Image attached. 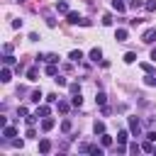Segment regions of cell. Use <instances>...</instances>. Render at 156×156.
Wrapping results in <instances>:
<instances>
[{"label": "cell", "mask_w": 156, "mask_h": 156, "mask_svg": "<svg viewBox=\"0 0 156 156\" xmlns=\"http://www.w3.org/2000/svg\"><path fill=\"white\" fill-rule=\"evenodd\" d=\"M95 102H98V105H107V95H105L102 90H98V93H95Z\"/></svg>", "instance_id": "obj_17"}, {"label": "cell", "mask_w": 156, "mask_h": 156, "mask_svg": "<svg viewBox=\"0 0 156 156\" xmlns=\"http://www.w3.org/2000/svg\"><path fill=\"white\" fill-rule=\"evenodd\" d=\"M37 117H39L37 112H34V115H27V117H24V122H27V127H32V124L37 122Z\"/></svg>", "instance_id": "obj_29"}, {"label": "cell", "mask_w": 156, "mask_h": 156, "mask_svg": "<svg viewBox=\"0 0 156 156\" xmlns=\"http://www.w3.org/2000/svg\"><path fill=\"white\" fill-rule=\"evenodd\" d=\"M54 80H56V83H58V85H68V80H66V78H63V76H56V78H54Z\"/></svg>", "instance_id": "obj_40"}, {"label": "cell", "mask_w": 156, "mask_h": 156, "mask_svg": "<svg viewBox=\"0 0 156 156\" xmlns=\"http://www.w3.org/2000/svg\"><path fill=\"white\" fill-rule=\"evenodd\" d=\"M51 151V141L49 139H39V154H49Z\"/></svg>", "instance_id": "obj_9"}, {"label": "cell", "mask_w": 156, "mask_h": 156, "mask_svg": "<svg viewBox=\"0 0 156 156\" xmlns=\"http://www.w3.org/2000/svg\"><path fill=\"white\" fill-rule=\"evenodd\" d=\"M154 154H156V146H154Z\"/></svg>", "instance_id": "obj_47"}, {"label": "cell", "mask_w": 156, "mask_h": 156, "mask_svg": "<svg viewBox=\"0 0 156 156\" xmlns=\"http://www.w3.org/2000/svg\"><path fill=\"white\" fill-rule=\"evenodd\" d=\"M37 115H39V117H49V115H51V107H49V105H37Z\"/></svg>", "instance_id": "obj_12"}, {"label": "cell", "mask_w": 156, "mask_h": 156, "mask_svg": "<svg viewBox=\"0 0 156 156\" xmlns=\"http://www.w3.org/2000/svg\"><path fill=\"white\" fill-rule=\"evenodd\" d=\"M46 102H58V95H56V93H49V95H46Z\"/></svg>", "instance_id": "obj_36"}, {"label": "cell", "mask_w": 156, "mask_h": 156, "mask_svg": "<svg viewBox=\"0 0 156 156\" xmlns=\"http://www.w3.org/2000/svg\"><path fill=\"white\" fill-rule=\"evenodd\" d=\"M56 12L68 15V12H71V10H68V2H66V0H58V2H56Z\"/></svg>", "instance_id": "obj_10"}, {"label": "cell", "mask_w": 156, "mask_h": 156, "mask_svg": "<svg viewBox=\"0 0 156 156\" xmlns=\"http://www.w3.org/2000/svg\"><path fill=\"white\" fill-rule=\"evenodd\" d=\"M10 141H12V146H15V149H22V146H24V141H22V139H10Z\"/></svg>", "instance_id": "obj_38"}, {"label": "cell", "mask_w": 156, "mask_h": 156, "mask_svg": "<svg viewBox=\"0 0 156 156\" xmlns=\"http://www.w3.org/2000/svg\"><path fill=\"white\" fill-rule=\"evenodd\" d=\"M134 61H136V54L134 51H127L124 54V63H134Z\"/></svg>", "instance_id": "obj_28"}, {"label": "cell", "mask_w": 156, "mask_h": 156, "mask_svg": "<svg viewBox=\"0 0 156 156\" xmlns=\"http://www.w3.org/2000/svg\"><path fill=\"white\" fill-rule=\"evenodd\" d=\"M68 58H71L73 63H78V61H83V51H80V49H73V51L68 54Z\"/></svg>", "instance_id": "obj_11"}, {"label": "cell", "mask_w": 156, "mask_h": 156, "mask_svg": "<svg viewBox=\"0 0 156 156\" xmlns=\"http://www.w3.org/2000/svg\"><path fill=\"white\" fill-rule=\"evenodd\" d=\"M146 139L149 141H156V132H146Z\"/></svg>", "instance_id": "obj_44"}, {"label": "cell", "mask_w": 156, "mask_h": 156, "mask_svg": "<svg viewBox=\"0 0 156 156\" xmlns=\"http://www.w3.org/2000/svg\"><path fill=\"white\" fill-rule=\"evenodd\" d=\"M66 22H68V24H80L83 17H80L78 12H68V15H66Z\"/></svg>", "instance_id": "obj_4"}, {"label": "cell", "mask_w": 156, "mask_h": 156, "mask_svg": "<svg viewBox=\"0 0 156 156\" xmlns=\"http://www.w3.org/2000/svg\"><path fill=\"white\" fill-rule=\"evenodd\" d=\"M41 98H44V95H41V90H32V95H29V100H32V102H37V105L41 102Z\"/></svg>", "instance_id": "obj_19"}, {"label": "cell", "mask_w": 156, "mask_h": 156, "mask_svg": "<svg viewBox=\"0 0 156 156\" xmlns=\"http://www.w3.org/2000/svg\"><path fill=\"white\" fill-rule=\"evenodd\" d=\"M102 24H105V27H110V24H112V15H110V12H107V15H102Z\"/></svg>", "instance_id": "obj_34"}, {"label": "cell", "mask_w": 156, "mask_h": 156, "mask_svg": "<svg viewBox=\"0 0 156 156\" xmlns=\"http://www.w3.org/2000/svg\"><path fill=\"white\" fill-rule=\"evenodd\" d=\"M44 73H46V76H51V78H56V76H58V66H56V63H46Z\"/></svg>", "instance_id": "obj_6"}, {"label": "cell", "mask_w": 156, "mask_h": 156, "mask_svg": "<svg viewBox=\"0 0 156 156\" xmlns=\"http://www.w3.org/2000/svg\"><path fill=\"white\" fill-rule=\"evenodd\" d=\"M139 68H141L144 73H154V66H151V63H139Z\"/></svg>", "instance_id": "obj_31"}, {"label": "cell", "mask_w": 156, "mask_h": 156, "mask_svg": "<svg viewBox=\"0 0 156 156\" xmlns=\"http://www.w3.org/2000/svg\"><path fill=\"white\" fill-rule=\"evenodd\" d=\"M15 2H27V0H15Z\"/></svg>", "instance_id": "obj_46"}, {"label": "cell", "mask_w": 156, "mask_h": 156, "mask_svg": "<svg viewBox=\"0 0 156 156\" xmlns=\"http://www.w3.org/2000/svg\"><path fill=\"white\" fill-rule=\"evenodd\" d=\"M46 24H49V27H56V20H54V17L49 15V17H46Z\"/></svg>", "instance_id": "obj_42"}, {"label": "cell", "mask_w": 156, "mask_h": 156, "mask_svg": "<svg viewBox=\"0 0 156 156\" xmlns=\"http://www.w3.org/2000/svg\"><path fill=\"white\" fill-rule=\"evenodd\" d=\"M129 7L132 10H139V7H144V2L141 0H129Z\"/></svg>", "instance_id": "obj_30"}, {"label": "cell", "mask_w": 156, "mask_h": 156, "mask_svg": "<svg viewBox=\"0 0 156 156\" xmlns=\"http://www.w3.org/2000/svg\"><path fill=\"white\" fill-rule=\"evenodd\" d=\"M127 139H129V134L122 129V132H117V144H127Z\"/></svg>", "instance_id": "obj_25"}, {"label": "cell", "mask_w": 156, "mask_h": 156, "mask_svg": "<svg viewBox=\"0 0 156 156\" xmlns=\"http://www.w3.org/2000/svg\"><path fill=\"white\" fill-rule=\"evenodd\" d=\"M151 61H156V46L151 49Z\"/></svg>", "instance_id": "obj_45"}, {"label": "cell", "mask_w": 156, "mask_h": 156, "mask_svg": "<svg viewBox=\"0 0 156 156\" xmlns=\"http://www.w3.org/2000/svg\"><path fill=\"white\" fill-rule=\"evenodd\" d=\"M141 151H146V154H154V141H149V139H146V141L141 144Z\"/></svg>", "instance_id": "obj_26"}, {"label": "cell", "mask_w": 156, "mask_h": 156, "mask_svg": "<svg viewBox=\"0 0 156 156\" xmlns=\"http://www.w3.org/2000/svg\"><path fill=\"white\" fill-rule=\"evenodd\" d=\"M22 27V20H12V29H20Z\"/></svg>", "instance_id": "obj_43"}, {"label": "cell", "mask_w": 156, "mask_h": 156, "mask_svg": "<svg viewBox=\"0 0 156 156\" xmlns=\"http://www.w3.org/2000/svg\"><path fill=\"white\" fill-rule=\"evenodd\" d=\"M71 107H73V105H71V102H66V100H58V102H56V110H58L61 115H66Z\"/></svg>", "instance_id": "obj_8"}, {"label": "cell", "mask_w": 156, "mask_h": 156, "mask_svg": "<svg viewBox=\"0 0 156 156\" xmlns=\"http://www.w3.org/2000/svg\"><path fill=\"white\" fill-rule=\"evenodd\" d=\"M71 105H73V107H80V105H83V98H80V93L71 95Z\"/></svg>", "instance_id": "obj_20"}, {"label": "cell", "mask_w": 156, "mask_h": 156, "mask_svg": "<svg viewBox=\"0 0 156 156\" xmlns=\"http://www.w3.org/2000/svg\"><path fill=\"white\" fill-rule=\"evenodd\" d=\"M71 129H73V124H71V119H63V122H61V132H63V134H68Z\"/></svg>", "instance_id": "obj_24"}, {"label": "cell", "mask_w": 156, "mask_h": 156, "mask_svg": "<svg viewBox=\"0 0 156 156\" xmlns=\"http://www.w3.org/2000/svg\"><path fill=\"white\" fill-rule=\"evenodd\" d=\"M2 136H5L7 141H10V139H15V136H17V127H12V124H5V127H2Z\"/></svg>", "instance_id": "obj_3"}, {"label": "cell", "mask_w": 156, "mask_h": 156, "mask_svg": "<svg viewBox=\"0 0 156 156\" xmlns=\"http://www.w3.org/2000/svg\"><path fill=\"white\" fill-rule=\"evenodd\" d=\"M112 10H117V12H124V10H127V5H124L122 0H112Z\"/></svg>", "instance_id": "obj_22"}, {"label": "cell", "mask_w": 156, "mask_h": 156, "mask_svg": "<svg viewBox=\"0 0 156 156\" xmlns=\"http://www.w3.org/2000/svg\"><path fill=\"white\" fill-rule=\"evenodd\" d=\"M88 58L93 61V63H98V61H102V51L95 46V49H90V54H88Z\"/></svg>", "instance_id": "obj_5"}, {"label": "cell", "mask_w": 156, "mask_h": 156, "mask_svg": "<svg viewBox=\"0 0 156 156\" xmlns=\"http://www.w3.org/2000/svg\"><path fill=\"white\" fill-rule=\"evenodd\" d=\"M129 119V132H132V136H141V122L132 115V117H127Z\"/></svg>", "instance_id": "obj_1"}, {"label": "cell", "mask_w": 156, "mask_h": 156, "mask_svg": "<svg viewBox=\"0 0 156 156\" xmlns=\"http://www.w3.org/2000/svg\"><path fill=\"white\" fill-rule=\"evenodd\" d=\"M54 124H56V122H54L51 117H44V119H41V129H44V132H49V129H54Z\"/></svg>", "instance_id": "obj_13"}, {"label": "cell", "mask_w": 156, "mask_h": 156, "mask_svg": "<svg viewBox=\"0 0 156 156\" xmlns=\"http://www.w3.org/2000/svg\"><path fill=\"white\" fill-rule=\"evenodd\" d=\"M100 112H102V115H105V117H107V115H110V112H112V110H110V107H107V105H100Z\"/></svg>", "instance_id": "obj_41"}, {"label": "cell", "mask_w": 156, "mask_h": 156, "mask_svg": "<svg viewBox=\"0 0 156 156\" xmlns=\"http://www.w3.org/2000/svg\"><path fill=\"white\" fill-rule=\"evenodd\" d=\"M68 90H71V95H76V93H80V85H78V83H71Z\"/></svg>", "instance_id": "obj_35"}, {"label": "cell", "mask_w": 156, "mask_h": 156, "mask_svg": "<svg viewBox=\"0 0 156 156\" xmlns=\"http://www.w3.org/2000/svg\"><path fill=\"white\" fill-rule=\"evenodd\" d=\"M129 151H132V154H139V151H141V144L132 141V144H129Z\"/></svg>", "instance_id": "obj_33"}, {"label": "cell", "mask_w": 156, "mask_h": 156, "mask_svg": "<svg viewBox=\"0 0 156 156\" xmlns=\"http://www.w3.org/2000/svg\"><path fill=\"white\" fill-rule=\"evenodd\" d=\"M100 144H102L105 149H107V146H112V136H110V134H100Z\"/></svg>", "instance_id": "obj_21"}, {"label": "cell", "mask_w": 156, "mask_h": 156, "mask_svg": "<svg viewBox=\"0 0 156 156\" xmlns=\"http://www.w3.org/2000/svg\"><path fill=\"white\" fill-rule=\"evenodd\" d=\"M88 154H93V156H102V154H105V146H95V144H90Z\"/></svg>", "instance_id": "obj_14"}, {"label": "cell", "mask_w": 156, "mask_h": 156, "mask_svg": "<svg viewBox=\"0 0 156 156\" xmlns=\"http://www.w3.org/2000/svg\"><path fill=\"white\" fill-rule=\"evenodd\" d=\"M93 132H95V134H105V122H102V119H98V122L93 124Z\"/></svg>", "instance_id": "obj_18"}, {"label": "cell", "mask_w": 156, "mask_h": 156, "mask_svg": "<svg viewBox=\"0 0 156 156\" xmlns=\"http://www.w3.org/2000/svg\"><path fill=\"white\" fill-rule=\"evenodd\" d=\"M2 51H5V54H12V44L5 41V44H2Z\"/></svg>", "instance_id": "obj_39"}, {"label": "cell", "mask_w": 156, "mask_h": 156, "mask_svg": "<svg viewBox=\"0 0 156 156\" xmlns=\"http://www.w3.org/2000/svg\"><path fill=\"white\" fill-rule=\"evenodd\" d=\"M27 136H29V139H34V136H37V129H34V124H32V127H27Z\"/></svg>", "instance_id": "obj_37"}, {"label": "cell", "mask_w": 156, "mask_h": 156, "mask_svg": "<svg viewBox=\"0 0 156 156\" xmlns=\"http://www.w3.org/2000/svg\"><path fill=\"white\" fill-rule=\"evenodd\" d=\"M0 80H2V83H10V80H12V71H10V66H5V68L0 71Z\"/></svg>", "instance_id": "obj_7"}, {"label": "cell", "mask_w": 156, "mask_h": 156, "mask_svg": "<svg viewBox=\"0 0 156 156\" xmlns=\"http://www.w3.org/2000/svg\"><path fill=\"white\" fill-rule=\"evenodd\" d=\"M127 37H129L127 29H117V32H115V39H117V41H127Z\"/></svg>", "instance_id": "obj_15"}, {"label": "cell", "mask_w": 156, "mask_h": 156, "mask_svg": "<svg viewBox=\"0 0 156 156\" xmlns=\"http://www.w3.org/2000/svg\"><path fill=\"white\" fill-rule=\"evenodd\" d=\"M144 10L146 12H156V0H146L144 2Z\"/></svg>", "instance_id": "obj_27"}, {"label": "cell", "mask_w": 156, "mask_h": 156, "mask_svg": "<svg viewBox=\"0 0 156 156\" xmlns=\"http://www.w3.org/2000/svg\"><path fill=\"white\" fill-rule=\"evenodd\" d=\"M2 63H5V66H17V63H15V56H12V54H5V56H2Z\"/></svg>", "instance_id": "obj_23"}, {"label": "cell", "mask_w": 156, "mask_h": 156, "mask_svg": "<svg viewBox=\"0 0 156 156\" xmlns=\"http://www.w3.org/2000/svg\"><path fill=\"white\" fill-rule=\"evenodd\" d=\"M27 115H29V110H27L24 105H20V107H17V117H27Z\"/></svg>", "instance_id": "obj_32"}, {"label": "cell", "mask_w": 156, "mask_h": 156, "mask_svg": "<svg viewBox=\"0 0 156 156\" xmlns=\"http://www.w3.org/2000/svg\"><path fill=\"white\" fill-rule=\"evenodd\" d=\"M37 76H39V68H37V66H29V68H27V78H29V80H37Z\"/></svg>", "instance_id": "obj_16"}, {"label": "cell", "mask_w": 156, "mask_h": 156, "mask_svg": "<svg viewBox=\"0 0 156 156\" xmlns=\"http://www.w3.org/2000/svg\"><path fill=\"white\" fill-rule=\"evenodd\" d=\"M141 41H144V44H154V41H156V27H149V29L141 34Z\"/></svg>", "instance_id": "obj_2"}]
</instances>
